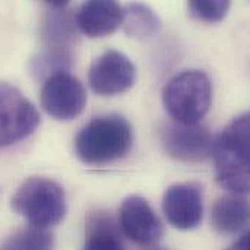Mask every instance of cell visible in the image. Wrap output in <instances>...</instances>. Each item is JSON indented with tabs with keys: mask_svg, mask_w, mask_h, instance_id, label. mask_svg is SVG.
I'll list each match as a JSON object with an SVG mask.
<instances>
[{
	"mask_svg": "<svg viewBox=\"0 0 250 250\" xmlns=\"http://www.w3.org/2000/svg\"><path fill=\"white\" fill-rule=\"evenodd\" d=\"M89 85L101 97H113L129 91L136 81L133 62L117 50H107L89 67Z\"/></svg>",
	"mask_w": 250,
	"mask_h": 250,
	"instance_id": "obj_7",
	"label": "cell"
},
{
	"mask_svg": "<svg viewBox=\"0 0 250 250\" xmlns=\"http://www.w3.org/2000/svg\"><path fill=\"white\" fill-rule=\"evenodd\" d=\"M72 64V53L67 47H48L31 60V72L37 78H50L67 72Z\"/></svg>",
	"mask_w": 250,
	"mask_h": 250,
	"instance_id": "obj_16",
	"label": "cell"
},
{
	"mask_svg": "<svg viewBox=\"0 0 250 250\" xmlns=\"http://www.w3.org/2000/svg\"><path fill=\"white\" fill-rule=\"evenodd\" d=\"M212 158L218 183L233 195H246L250 186V116L234 117L214 141Z\"/></svg>",
	"mask_w": 250,
	"mask_h": 250,
	"instance_id": "obj_1",
	"label": "cell"
},
{
	"mask_svg": "<svg viewBox=\"0 0 250 250\" xmlns=\"http://www.w3.org/2000/svg\"><path fill=\"white\" fill-rule=\"evenodd\" d=\"M161 142L166 152L176 161L198 164L211 157L214 138L204 125L173 122L163 126Z\"/></svg>",
	"mask_w": 250,
	"mask_h": 250,
	"instance_id": "obj_6",
	"label": "cell"
},
{
	"mask_svg": "<svg viewBox=\"0 0 250 250\" xmlns=\"http://www.w3.org/2000/svg\"><path fill=\"white\" fill-rule=\"evenodd\" d=\"M40 125L35 105L13 85L0 82V146L28 138Z\"/></svg>",
	"mask_w": 250,
	"mask_h": 250,
	"instance_id": "obj_5",
	"label": "cell"
},
{
	"mask_svg": "<svg viewBox=\"0 0 250 250\" xmlns=\"http://www.w3.org/2000/svg\"><path fill=\"white\" fill-rule=\"evenodd\" d=\"M119 226L126 237L139 246H155L163 237V224L148 204L139 195L127 196L119 209Z\"/></svg>",
	"mask_w": 250,
	"mask_h": 250,
	"instance_id": "obj_9",
	"label": "cell"
},
{
	"mask_svg": "<svg viewBox=\"0 0 250 250\" xmlns=\"http://www.w3.org/2000/svg\"><path fill=\"white\" fill-rule=\"evenodd\" d=\"M69 1H47L48 13L42 23V38L51 47H66L75 37L73 19L66 13Z\"/></svg>",
	"mask_w": 250,
	"mask_h": 250,
	"instance_id": "obj_13",
	"label": "cell"
},
{
	"mask_svg": "<svg viewBox=\"0 0 250 250\" xmlns=\"http://www.w3.org/2000/svg\"><path fill=\"white\" fill-rule=\"evenodd\" d=\"M125 32L139 41H146L157 35L161 29V19L145 3H130L123 7Z\"/></svg>",
	"mask_w": 250,
	"mask_h": 250,
	"instance_id": "obj_14",
	"label": "cell"
},
{
	"mask_svg": "<svg viewBox=\"0 0 250 250\" xmlns=\"http://www.w3.org/2000/svg\"><path fill=\"white\" fill-rule=\"evenodd\" d=\"M0 250H54V237L45 229L29 226L3 240Z\"/></svg>",
	"mask_w": 250,
	"mask_h": 250,
	"instance_id": "obj_17",
	"label": "cell"
},
{
	"mask_svg": "<svg viewBox=\"0 0 250 250\" xmlns=\"http://www.w3.org/2000/svg\"><path fill=\"white\" fill-rule=\"evenodd\" d=\"M249 224V204L240 195L218 199L212 208V226L224 236L243 231Z\"/></svg>",
	"mask_w": 250,
	"mask_h": 250,
	"instance_id": "obj_12",
	"label": "cell"
},
{
	"mask_svg": "<svg viewBox=\"0 0 250 250\" xmlns=\"http://www.w3.org/2000/svg\"><path fill=\"white\" fill-rule=\"evenodd\" d=\"M125 9L117 1L91 0L81 6L76 15V26L89 38L113 34L123 25Z\"/></svg>",
	"mask_w": 250,
	"mask_h": 250,
	"instance_id": "obj_11",
	"label": "cell"
},
{
	"mask_svg": "<svg viewBox=\"0 0 250 250\" xmlns=\"http://www.w3.org/2000/svg\"><path fill=\"white\" fill-rule=\"evenodd\" d=\"M230 9V1L227 0H195L188 3L189 15L193 19L215 23L227 16Z\"/></svg>",
	"mask_w": 250,
	"mask_h": 250,
	"instance_id": "obj_18",
	"label": "cell"
},
{
	"mask_svg": "<svg viewBox=\"0 0 250 250\" xmlns=\"http://www.w3.org/2000/svg\"><path fill=\"white\" fill-rule=\"evenodd\" d=\"M163 211L174 229H196L204 217L202 188L198 183H177L170 186L163 196Z\"/></svg>",
	"mask_w": 250,
	"mask_h": 250,
	"instance_id": "obj_10",
	"label": "cell"
},
{
	"mask_svg": "<svg viewBox=\"0 0 250 250\" xmlns=\"http://www.w3.org/2000/svg\"><path fill=\"white\" fill-rule=\"evenodd\" d=\"M132 127L119 114L91 120L75 139V152L85 164L100 166L122 160L132 146Z\"/></svg>",
	"mask_w": 250,
	"mask_h": 250,
	"instance_id": "obj_2",
	"label": "cell"
},
{
	"mask_svg": "<svg viewBox=\"0 0 250 250\" xmlns=\"http://www.w3.org/2000/svg\"><path fill=\"white\" fill-rule=\"evenodd\" d=\"M12 208L31 227L47 230L66 215L64 190L51 179L31 177L18 188L12 198Z\"/></svg>",
	"mask_w": 250,
	"mask_h": 250,
	"instance_id": "obj_4",
	"label": "cell"
},
{
	"mask_svg": "<svg viewBox=\"0 0 250 250\" xmlns=\"http://www.w3.org/2000/svg\"><path fill=\"white\" fill-rule=\"evenodd\" d=\"M227 250H250L249 246V233H243L237 242H234Z\"/></svg>",
	"mask_w": 250,
	"mask_h": 250,
	"instance_id": "obj_19",
	"label": "cell"
},
{
	"mask_svg": "<svg viewBox=\"0 0 250 250\" xmlns=\"http://www.w3.org/2000/svg\"><path fill=\"white\" fill-rule=\"evenodd\" d=\"M82 250H126L120 233L107 215H95L88 227Z\"/></svg>",
	"mask_w": 250,
	"mask_h": 250,
	"instance_id": "obj_15",
	"label": "cell"
},
{
	"mask_svg": "<svg viewBox=\"0 0 250 250\" xmlns=\"http://www.w3.org/2000/svg\"><path fill=\"white\" fill-rule=\"evenodd\" d=\"M41 105L56 120H72L86 105L85 88L73 75L67 72L56 73L44 81Z\"/></svg>",
	"mask_w": 250,
	"mask_h": 250,
	"instance_id": "obj_8",
	"label": "cell"
},
{
	"mask_svg": "<svg viewBox=\"0 0 250 250\" xmlns=\"http://www.w3.org/2000/svg\"><path fill=\"white\" fill-rule=\"evenodd\" d=\"M211 101V79L205 72L198 69H189L177 73L163 89L164 107L177 123H199L207 116Z\"/></svg>",
	"mask_w": 250,
	"mask_h": 250,
	"instance_id": "obj_3",
	"label": "cell"
}]
</instances>
